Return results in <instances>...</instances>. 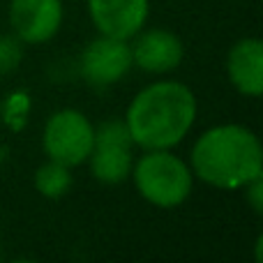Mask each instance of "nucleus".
Here are the masks:
<instances>
[{
    "label": "nucleus",
    "mask_w": 263,
    "mask_h": 263,
    "mask_svg": "<svg viewBox=\"0 0 263 263\" xmlns=\"http://www.w3.org/2000/svg\"><path fill=\"white\" fill-rule=\"evenodd\" d=\"M229 83L245 97H259L263 92V42L259 37H242L233 42L227 53Z\"/></svg>",
    "instance_id": "obj_10"
},
{
    "label": "nucleus",
    "mask_w": 263,
    "mask_h": 263,
    "mask_svg": "<svg viewBox=\"0 0 263 263\" xmlns=\"http://www.w3.org/2000/svg\"><path fill=\"white\" fill-rule=\"evenodd\" d=\"M129 178L141 199L164 210L185 203L196 180L190 164L173 150H143V155L134 157Z\"/></svg>",
    "instance_id": "obj_3"
},
{
    "label": "nucleus",
    "mask_w": 263,
    "mask_h": 263,
    "mask_svg": "<svg viewBox=\"0 0 263 263\" xmlns=\"http://www.w3.org/2000/svg\"><path fill=\"white\" fill-rule=\"evenodd\" d=\"M86 5L95 30L118 40H132L150 16V0H86Z\"/></svg>",
    "instance_id": "obj_9"
},
{
    "label": "nucleus",
    "mask_w": 263,
    "mask_h": 263,
    "mask_svg": "<svg viewBox=\"0 0 263 263\" xmlns=\"http://www.w3.org/2000/svg\"><path fill=\"white\" fill-rule=\"evenodd\" d=\"M0 254H3V240H0Z\"/></svg>",
    "instance_id": "obj_14"
},
{
    "label": "nucleus",
    "mask_w": 263,
    "mask_h": 263,
    "mask_svg": "<svg viewBox=\"0 0 263 263\" xmlns=\"http://www.w3.org/2000/svg\"><path fill=\"white\" fill-rule=\"evenodd\" d=\"M134 141L125 120H104L95 127V143L86 164L90 176L104 185H120L134 166Z\"/></svg>",
    "instance_id": "obj_5"
},
{
    "label": "nucleus",
    "mask_w": 263,
    "mask_h": 263,
    "mask_svg": "<svg viewBox=\"0 0 263 263\" xmlns=\"http://www.w3.org/2000/svg\"><path fill=\"white\" fill-rule=\"evenodd\" d=\"M134 67L148 74H168L180 67L185 58V44L168 28L143 26L129 40Z\"/></svg>",
    "instance_id": "obj_8"
},
{
    "label": "nucleus",
    "mask_w": 263,
    "mask_h": 263,
    "mask_svg": "<svg viewBox=\"0 0 263 263\" xmlns=\"http://www.w3.org/2000/svg\"><path fill=\"white\" fill-rule=\"evenodd\" d=\"M242 190H245V199H247V203H250V208L254 210L256 215H261L263 213V176L252 180L250 185H245Z\"/></svg>",
    "instance_id": "obj_13"
},
{
    "label": "nucleus",
    "mask_w": 263,
    "mask_h": 263,
    "mask_svg": "<svg viewBox=\"0 0 263 263\" xmlns=\"http://www.w3.org/2000/svg\"><path fill=\"white\" fill-rule=\"evenodd\" d=\"M199 116V102L187 83L162 79L141 88L125 111L136 148L173 150L187 139Z\"/></svg>",
    "instance_id": "obj_1"
},
{
    "label": "nucleus",
    "mask_w": 263,
    "mask_h": 263,
    "mask_svg": "<svg viewBox=\"0 0 263 263\" xmlns=\"http://www.w3.org/2000/svg\"><path fill=\"white\" fill-rule=\"evenodd\" d=\"M65 18L63 0H9L12 32L23 44H46L60 32Z\"/></svg>",
    "instance_id": "obj_7"
},
{
    "label": "nucleus",
    "mask_w": 263,
    "mask_h": 263,
    "mask_svg": "<svg viewBox=\"0 0 263 263\" xmlns=\"http://www.w3.org/2000/svg\"><path fill=\"white\" fill-rule=\"evenodd\" d=\"M23 60V42L16 35H0V77L12 74Z\"/></svg>",
    "instance_id": "obj_12"
},
{
    "label": "nucleus",
    "mask_w": 263,
    "mask_h": 263,
    "mask_svg": "<svg viewBox=\"0 0 263 263\" xmlns=\"http://www.w3.org/2000/svg\"><path fill=\"white\" fill-rule=\"evenodd\" d=\"M132 67H134V60H132L129 40H118V37L100 35V32L88 42L79 58L81 77L92 88H109L123 81L132 72Z\"/></svg>",
    "instance_id": "obj_6"
},
{
    "label": "nucleus",
    "mask_w": 263,
    "mask_h": 263,
    "mask_svg": "<svg viewBox=\"0 0 263 263\" xmlns=\"http://www.w3.org/2000/svg\"><path fill=\"white\" fill-rule=\"evenodd\" d=\"M95 143V125L79 109H58L46 118L42 148L46 157L74 168L86 164Z\"/></svg>",
    "instance_id": "obj_4"
},
{
    "label": "nucleus",
    "mask_w": 263,
    "mask_h": 263,
    "mask_svg": "<svg viewBox=\"0 0 263 263\" xmlns=\"http://www.w3.org/2000/svg\"><path fill=\"white\" fill-rule=\"evenodd\" d=\"M187 164L201 182L236 192L263 176V148L250 127L222 123L196 136Z\"/></svg>",
    "instance_id": "obj_2"
},
{
    "label": "nucleus",
    "mask_w": 263,
    "mask_h": 263,
    "mask_svg": "<svg viewBox=\"0 0 263 263\" xmlns=\"http://www.w3.org/2000/svg\"><path fill=\"white\" fill-rule=\"evenodd\" d=\"M32 182H35V190L40 192L44 199H63V196L69 194V190H72L74 176H72V168L69 166L49 159V162L42 164L35 171Z\"/></svg>",
    "instance_id": "obj_11"
}]
</instances>
